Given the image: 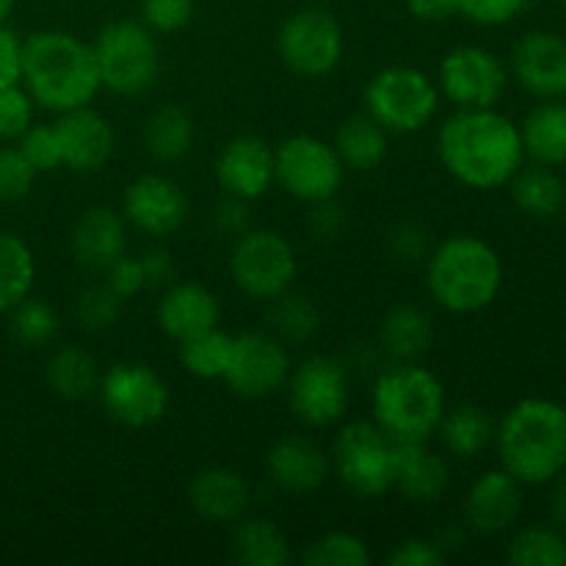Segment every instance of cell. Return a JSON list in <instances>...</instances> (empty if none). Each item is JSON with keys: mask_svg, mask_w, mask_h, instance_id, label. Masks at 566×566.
Returning a JSON list of instances; mask_svg holds the SVG:
<instances>
[{"mask_svg": "<svg viewBox=\"0 0 566 566\" xmlns=\"http://www.w3.org/2000/svg\"><path fill=\"white\" fill-rule=\"evenodd\" d=\"M437 155L453 180L475 191L509 186L525 164L520 125L495 108H457L440 125Z\"/></svg>", "mask_w": 566, "mask_h": 566, "instance_id": "6da1fadb", "label": "cell"}, {"mask_svg": "<svg viewBox=\"0 0 566 566\" xmlns=\"http://www.w3.org/2000/svg\"><path fill=\"white\" fill-rule=\"evenodd\" d=\"M22 83L33 103L55 114L92 105L103 88L92 44L55 28L22 42Z\"/></svg>", "mask_w": 566, "mask_h": 566, "instance_id": "7a4b0ae2", "label": "cell"}, {"mask_svg": "<svg viewBox=\"0 0 566 566\" xmlns=\"http://www.w3.org/2000/svg\"><path fill=\"white\" fill-rule=\"evenodd\" d=\"M501 468L523 486H545L566 470V407L523 398L495 426Z\"/></svg>", "mask_w": 566, "mask_h": 566, "instance_id": "3957f363", "label": "cell"}, {"mask_svg": "<svg viewBox=\"0 0 566 566\" xmlns=\"http://www.w3.org/2000/svg\"><path fill=\"white\" fill-rule=\"evenodd\" d=\"M501 285V254L479 235L446 238L426 258V287L446 313H481L495 302Z\"/></svg>", "mask_w": 566, "mask_h": 566, "instance_id": "277c9868", "label": "cell"}, {"mask_svg": "<svg viewBox=\"0 0 566 566\" xmlns=\"http://www.w3.org/2000/svg\"><path fill=\"white\" fill-rule=\"evenodd\" d=\"M374 423L396 442H429L448 409L446 387L418 363H392L370 392Z\"/></svg>", "mask_w": 566, "mask_h": 566, "instance_id": "5b68a950", "label": "cell"}, {"mask_svg": "<svg viewBox=\"0 0 566 566\" xmlns=\"http://www.w3.org/2000/svg\"><path fill=\"white\" fill-rule=\"evenodd\" d=\"M99 83L119 97H138L160 75V48L142 20H114L92 42Z\"/></svg>", "mask_w": 566, "mask_h": 566, "instance_id": "8992f818", "label": "cell"}, {"mask_svg": "<svg viewBox=\"0 0 566 566\" xmlns=\"http://www.w3.org/2000/svg\"><path fill=\"white\" fill-rule=\"evenodd\" d=\"M365 114L374 116L387 133L423 130L440 111V88L415 66H385L363 88Z\"/></svg>", "mask_w": 566, "mask_h": 566, "instance_id": "52a82bcc", "label": "cell"}, {"mask_svg": "<svg viewBox=\"0 0 566 566\" xmlns=\"http://www.w3.org/2000/svg\"><path fill=\"white\" fill-rule=\"evenodd\" d=\"M398 448L374 420H354L343 426L332 448V468L348 492L359 497H381L396 490Z\"/></svg>", "mask_w": 566, "mask_h": 566, "instance_id": "ba28073f", "label": "cell"}, {"mask_svg": "<svg viewBox=\"0 0 566 566\" xmlns=\"http://www.w3.org/2000/svg\"><path fill=\"white\" fill-rule=\"evenodd\" d=\"M276 53L293 75L326 77L337 70L346 53L343 25L321 3L302 6L282 22L276 33Z\"/></svg>", "mask_w": 566, "mask_h": 566, "instance_id": "9c48e42d", "label": "cell"}, {"mask_svg": "<svg viewBox=\"0 0 566 566\" xmlns=\"http://www.w3.org/2000/svg\"><path fill=\"white\" fill-rule=\"evenodd\" d=\"M296 252L291 241L274 230H252L235 238L230 254V274L238 291L254 302H274L291 291L296 280Z\"/></svg>", "mask_w": 566, "mask_h": 566, "instance_id": "30bf717a", "label": "cell"}, {"mask_svg": "<svg viewBox=\"0 0 566 566\" xmlns=\"http://www.w3.org/2000/svg\"><path fill=\"white\" fill-rule=\"evenodd\" d=\"M97 398L105 415L127 429H149L169 412L171 392L158 370L142 363H116L99 376Z\"/></svg>", "mask_w": 566, "mask_h": 566, "instance_id": "8fae6325", "label": "cell"}, {"mask_svg": "<svg viewBox=\"0 0 566 566\" xmlns=\"http://www.w3.org/2000/svg\"><path fill=\"white\" fill-rule=\"evenodd\" d=\"M276 158V182L298 202H321L332 199L343 186L346 166L337 155L335 144H326L324 138L296 133L285 138L274 149Z\"/></svg>", "mask_w": 566, "mask_h": 566, "instance_id": "7c38bea8", "label": "cell"}, {"mask_svg": "<svg viewBox=\"0 0 566 566\" xmlns=\"http://www.w3.org/2000/svg\"><path fill=\"white\" fill-rule=\"evenodd\" d=\"M285 387L291 412L310 429H324L343 420L352 401L348 368L326 354H313L291 368Z\"/></svg>", "mask_w": 566, "mask_h": 566, "instance_id": "4fadbf2b", "label": "cell"}, {"mask_svg": "<svg viewBox=\"0 0 566 566\" xmlns=\"http://www.w3.org/2000/svg\"><path fill=\"white\" fill-rule=\"evenodd\" d=\"M509 72L492 50L459 44L440 61L437 88L457 108H495L506 92Z\"/></svg>", "mask_w": 566, "mask_h": 566, "instance_id": "5bb4252c", "label": "cell"}, {"mask_svg": "<svg viewBox=\"0 0 566 566\" xmlns=\"http://www.w3.org/2000/svg\"><path fill=\"white\" fill-rule=\"evenodd\" d=\"M291 368L287 346L274 332H243L232 337L230 365L221 379L241 398H269L285 387Z\"/></svg>", "mask_w": 566, "mask_h": 566, "instance_id": "9a60e30c", "label": "cell"}, {"mask_svg": "<svg viewBox=\"0 0 566 566\" xmlns=\"http://www.w3.org/2000/svg\"><path fill=\"white\" fill-rule=\"evenodd\" d=\"M122 216L133 230L149 238H166L186 221L188 197L171 177L142 175L125 188Z\"/></svg>", "mask_w": 566, "mask_h": 566, "instance_id": "2e32d148", "label": "cell"}, {"mask_svg": "<svg viewBox=\"0 0 566 566\" xmlns=\"http://www.w3.org/2000/svg\"><path fill=\"white\" fill-rule=\"evenodd\" d=\"M216 180L230 197H241L247 202L265 197L276 182L274 147L249 133L230 138L216 158Z\"/></svg>", "mask_w": 566, "mask_h": 566, "instance_id": "e0dca14e", "label": "cell"}, {"mask_svg": "<svg viewBox=\"0 0 566 566\" xmlns=\"http://www.w3.org/2000/svg\"><path fill=\"white\" fill-rule=\"evenodd\" d=\"M55 133H59L61 142V160L70 171L94 175V171L105 169L108 160L114 158V127L92 105L59 114Z\"/></svg>", "mask_w": 566, "mask_h": 566, "instance_id": "ac0fdd59", "label": "cell"}, {"mask_svg": "<svg viewBox=\"0 0 566 566\" xmlns=\"http://www.w3.org/2000/svg\"><path fill=\"white\" fill-rule=\"evenodd\" d=\"M265 473L271 484L291 495H313L326 484L332 459L324 448L304 434H285L265 453Z\"/></svg>", "mask_w": 566, "mask_h": 566, "instance_id": "d6986e66", "label": "cell"}, {"mask_svg": "<svg viewBox=\"0 0 566 566\" xmlns=\"http://www.w3.org/2000/svg\"><path fill=\"white\" fill-rule=\"evenodd\" d=\"M523 514V484L506 470H490L464 495V528L481 536H497Z\"/></svg>", "mask_w": 566, "mask_h": 566, "instance_id": "ffe728a7", "label": "cell"}, {"mask_svg": "<svg viewBox=\"0 0 566 566\" xmlns=\"http://www.w3.org/2000/svg\"><path fill=\"white\" fill-rule=\"evenodd\" d=\"M512 72L536 97H566V39L551 31H531L512 48Z\"/></svg>", "mask_w": 566, "mask_h": 566, "instance_id": "44dd1931", "label": "cell"}, {"mask_svg": "<svg viewBox=\"0 0 566 566\" xmlns=\"http://www.w3.org/2000/svg\"><path fill=\"white\" fill-rule=\"evenodd\" d=\"M221 304L210 287L199 282H171L158 302V326L175 343L188 340L219 326Z\"/></svg>", "mask_w": 566, "mask_h": 566, "instance_id": "7402d4cb", "label": "cell"}, {"mask_svg": "<svg viewBox=\"0 0 566 566\" xmlns=\"http://www.w3.org/2000/svg\"><path fill=\"white\" fill-rule=\"evenodd\" d=\"M72 258L88 271H105L127 252V221L111 208H88L77 216L70 235Z\"/></svg>", "mask_w": 566, "mask_h": 566, "instance_id": "603a6c76", "label": "cell"}, {"mask_svg": "<svg viewBox=\"0 0 566 566\" xmlns=\"http://www.w3.org/2000/svg\"><path fill=\"white\" fill-rule=\"evenodd\" d=\"M188 503L208 523L235 525L252 506V490L235 470L208 468L199 470L188 484Z\"/></svg>", "mask_w": 566, "mask_h": 566, "instance_id": "cb8c5ba5", "label": "cell"}, {"mask_svg": "<svg viewBox=\"0 0 566 566\" xmlns=\"http://www.w3.org/2000/svg\"><path fill=\"white\" fill-rule=\"evenodd\" d=\"M451 484L448 462L429 442H401L398 448L396 490L412 503H437Z\"/></svg>", "mask_w": 566, "mask_h": 566, "instance_id": "d4e9b609", "label": "cell"}, {"mask_svg": "<svg viewBox=\"0 0 566 566\" xmlns=\"http://www.w3.org/2000/svg\"><path fill=\"white\" fill-rule=\"evenodd\" d=\"M434 321L415 304H398L385 315L379 329V346L392 363H415L434 343Z\"/></svg>", "mask_w": 566, "mask_h": 566, "instance_id": "484cf974", "label": "cell"}, {"mask_svg": "<svg viewBox=\"0 0 566 566\" xmlns=\"http://www.w3.org/2000/svg\"><path fill=\"white\" fill-rule=\"evenodd\" d=\"M525 158L545 166L566 164V103L553 97L551 103H539L525 114L520 125Z\"/></svg>", "mask_w": 566, "mask_h": 566, "instance_id": "4316f807", "label": "cell"}, {"mask_svg": "<svg viewBox=\"0 0 566 566\" xmlns=\"http://www.w3.org/2000/svg\"><path fill=\"white\" fill-rule=\"evenodd\" d=\"M197 125L180 105H160L144 122V147L158 164H177L191 153Z\"/></svg>", "mask_w": 566, "mask_h": 566, "instance_id": "83f0119b", "label": "cell"}, {"mask_svg": "<svg viewBox=\"0 0 566 566\" xmlns=\"http://www.w3.org/2000/svg\"><path fill=\"white\" fill-rule=\"evenodd\" d=\"M387 136L390 133L363 111L340 122L335 133V149L346 169L370 171L387 158V147H390Z\"/></svg>", "mask_w": 566, "mask_h": 566, "instance_id": "f1b7e54d", "label": "cell"}, {"mask_svg": "<svg viewBox=\"0 0 566 566\" xmlns=\"http://www.w3.org/2000/svg\"><path fill=\"white\" fill-rule=\"evenodd\" d=\"M232 558L243 566H285L291 562V542L271 520L243 517L232 534Z\"/></svg>", "mask_w": 566, "mask_h": 566, "instance_id": "f546056e", "label": "cell"}, {"mask_svg": "<svg viewBox=\"0 0 566 566\" xmlns=\"http://www.w3.org/2000/svg\"><path fill=\"white\" fill-rule=\"evenodd\" d=\"M509 186L514 205L534 219H553L566 208V186L553 166H520Z\"/></svg>", "mask_w": 566, "mask_h": 566, "instance_id": "4dcf8cb0", "label": "cell"}, {"mask_svg": "<svg viewBox=\"0 0 566 566\" xmlns=\"http://www.w3.org/2000/svg\"><path fill=\"white\" fill-rule=\"evenodd\" d=\"M437 434L451 457L473 459L495 440V423L479 403H459V407L446 409Z\"/></svg>", "mask_w": 566, "mask_h": 566, "instance_id": "1f68e13d", "label": "cell"}, {"mask_svg": "<svg viewBox=\"0 0 566 566\" xmlns=\"http://www.w3.org/2000/svg\"><path fill=\"white\" fill-rule=\"evenodd\" d=\"M44 379L48 387L64 401H81L97 392L99 385V370L97 363L88 352L77 346H64L53 352L44 368Z\"/></svg>", "mask_w": 566, "mask_h": 566, "instance_id": "d6a6232c", "label": "cell"}, {"mask_svg": "<svg viewBox=\"0 0 566 566\" xmlns=\"http://www.w3.org/2000/svg\"><path fill=\"white\" fill-rule=\"evenodd\" d=\"M36 280V260L31 247L14 232L0 230V313H11L31 296Z\"/></svg>", "mask_w": 566, "mask_h": 566, "instance_id": "836d02e7", "label": "cell"}, {"mask_svg": "<svg viewBox=\"0 0 566 566\" xmlns=\"http://www.w3.org/2000/svg\"><path fill=\"white\" fill-rule=\"evenodd\" d=\"M514 566H566V536L558 525H528L506 547Z\"/></svg>", "mask_w": 566, "mask_h": 566, "instance_id": "e575fe53", "label": "cell"}, {"mask_svg": "<svg viewBox=\"0 0 566 566\" xmlns=\"http://www.w3.org/2000/svg\"><path fill=\"white\" fill-rule=\"evenodd\" d=\"M232 354V337L227 332H221L219 326L213 329H205L199 335L188 337L180 343V363L197 379H221L230 365Z\"/></svg>", "mask_w": 566, "mask_h": 566, "instance_id": "d590c367", "label": "cell"}, {"mask_svg": "<svg viewBox=\"0 0 566 566\" xmlns=\"http://www.w3.org/2000/svg\"><path fill=\"white\" fill-rule=\"evenodd\" d=\"M269 321L271 329L282 343H304L318 332L321 315L313 298L287 291L271 302Z\"/></svg>", "mask_w": 566, "mask_h": 566, "instance_id": "8d00e7d4", "label": "cell"}, {"mask_svg": "<svg viewBox=\"0 0 566 566\" xmlns=\"http://www.w3.org/2000/svg\"><path fill=\"white\" fill-rule=\"evenodd\" d=\"M11 335L28 348H42L59 335V315L44 298H22L11 310Z\"/></svg>", "mask_w": 566, "mask_h": 566, "instance_id": "74e56055", "label": "cell"}, {"mask_svg": "<svg viewBox=\"0 0 566 566\" xmlns=\"http://www.w3.org/2000/svg\"><path fill=\"white\" fill-rule=\"evenodd\" d=\"M302 562L307 566H365L370 564V551L357 534L332 531L307 547Z\"/></svg>", "mask_w": 566, "mask_h": 566, "instance_id": "f35d334b", "label": "cell"}, {"mask_svg": "<svg viewBox=\"0 0 566 566\" xmlns=\"http://www.w3.org/2000/svg\"><path fill=\"white\" fill-rule=\"evenodd\" d=\"M122 298L108 285H92L75 298V321L86 332H105L119 321Z\"/></svg>", "mask_w": 566, "mask_h": 566, "instance_id": "ab89813d", "label": "cell"}, {"mask_svg": "<svg viewBox=\"0 0 566 566\" xmlns=\"http://www.w3.org/2000/svg\"><path fill=\"white\" fill-rule=\"evenodd\" d=\"M17 147H20V153L25 155V160L33 166L36 175L55 171L64 166L55 125H31L20 138H17Z\"/></svg>", "mask_w": 566, "mask_h": 566, "instance_id": "60d3db41", "label": "cell"}, {"mask_svg": "<svg viewBox=\"0 0 566 566\" xmlns=\"http://www.w3.org/2000/svg\"><path fill=\"white\" fill-rule=\"evenodd\" d=\"M36 171L20 147H0V202H17L31 193Z\"/></svg>", "mask_w": 566, "mask_h": 566, "instance_id": "b9f144b4", "label": "cell"}, {"mask_svg": "<svg viewBox=\"0 0 566 566\" xmlns=\"http://www.w3.org/2000/svg\"><path fill=\"white\" fill-rule=\"evenodd\" d=\"M33 125V99L25 88L0 86V142H17Z\"/></svg>", "mask_w": 566, "mask_h": 566, "instance_id": "7bdbcfd3", "label": "cell"}, {"mask_svg": "<svg viewBox=\"0 0 566 566\" xmlns=\"http://www.w3.org/2000/svg\"><path fill=\"white\" fill-rule=\"evenodd\" d=\"M193 20V0H142V22L153 33H177Z\"/></svg>", "mask_w": 566, "mask_h": 566, "instance_id": "ee69618b", "label": "cell"}, {"mask_svg": "<svg viewBox=\"0 0 566 566\" xmlns=\"http://www.w3.org/2000/svg\"><path fill=\"white\" fill-rule=\"evenodd\" d=\"M531 0H457L459 14L481 28H497L517 20Z\"/></svg>", "mask_w": 566, "mask_h": 566, "instance_id": "f6af8a7d", "label": "cell"}, {"mask_svg": "<svg viewBox=\"0 0 566 566\" xmlns=\"http://www.w3.org/2000/svg\"><path fill=\"white\" fill-rule=\"evenodd\" d=\"M103 274H105V285H108L111 291L122 298V302L138 296V293L147 287V276H144L142 258H133V254H127V252L122 254V258H116L114 263L103 271Z\"/></svg>", "mask_w": 566, "mask_h": 566, "instance_id": "bcb514c9", "label": "cell"}, {"mask_svg": "<svg viewBox=\"0 0 566 566\" xmlns=\"http://www.w3.org/2000/svg\"><path fill=\"white\" fill-rule=\"evenodd\" d=\"M390 249L398 260L403 263H418V260L429 258L431 247H429V232L423 230L420 224L415 221H401L390 230Z\"/></svg>", "mask_w": 566, "mask_h": 566, "instance_id": "7dc6e473", "label": "cell"}, {"mask_svg": "<svg viewBox=\"0 0 566 566\" xmlns=\"http://www.w3.org/2000/svg\"><path fill=\"white\" fill-rule=\"evenodd\" d=\"M446 551L437 545V539H420V536H412V539H403L396 551L387 556V564L390 566H440L446 562Z\"/></svg>", "mask_w": 566, "mask_h": 566, "instance_id": "c3c4849f", "label": "cell"}, {"mask_svg": "<svg viewBox=\"0 0 566 566\" xmlns=\"http://www.w3.org/2000/svg\"><path fill=\"white\" fill-rule=\"evenodd\" d=\"M310 208L313 210H310L307 224L315 238H321V241H332V238H337L343 230H346V210L335 202V197L313 202Z\"/></svg>", "mask_w": 566, "mask_h": 566, "instance_id": "681fc988", "label": "cell"}, {"mask_svg": "<svg viewBox=\"0 0 566 566\" xmlns=\"http://www.w3.org/2000/svg\"><path fill=\"white\" fill-rule=\"evenodd\" d=\"M22 42L6 22L0 25V86L22 83Z\"/></svg>", "mask_w": 566, "mask_h": 566, "instance_id": "f907efd6", "label": "cell"}, {"mask_svg": "<svg viewBox=\"0 0 566 566\" xmlns=\"http://www.w3.org/2000/svg\"><path fill=\"white\" fill-rule=\"evenodd\" d=\"M213 221L224 235H243V232L249 230V221H252V216H249V202L241 197L224 193V199L213 208Z\"/></svg>", "mask_w": 566, "mask_h": 566, "instance_id": "816d5d0a", "label": "cell"}, {"mask_svg": "<svg viewBox=\"0 0 566 566\" xmlns=\"http://www.w3.org/2000/svg\"><path fill=\"white\" fill-rule=\"evenodd\" d=\"M144 265V276H147V287H169L177 276V265L171 252L166 249H147L138 254Z\"/></svg>", "mask_w": 566, "mask_h": 566, "instance_id": "f5cc1de1", "label": "cell"}, {"mask_svg": "<svg viewBox=\"0 0 566 566\" xmlns=\"http://www.w3.org/2000/svg\"><path fill=\"white\" fill-rule=\"evenodd\" d=\"M403 6L420 22H446L459 14L457 0H403Z\"/></svg>", "mask_w": 566, "mask_h": 566, "instance_id": "db71d44e", "label": "cell"}, {"mask_svg": "<svg viewBox=\"0 0 566 566\" xmlns=\"http://www.w3.org/2000/svg\"><path fill=\"white\" fill-rule=\"evenodd\" d=\"M553 492H551V517L558 528L566 531V470L558 473L556 479L551 481Z\"/></svg>", "mask_w": 566, "mask_h": 566, "instance_id": "11a10c76", "label": "cell"}, {"mask_svg": "<svg viewBox=\"0 0 566 566\" xmlns=\"http://www.w3.org/2000/svg\"><path fill=\"white\" fill-rule=\"evenodd\" d=\"M14 3H17V0H0V25L9 20V14L14 11Z\"/></svg>", "mask_w": 566, "mask_h": 566, "instance_id": "9f6ffc18", "label": "cell"}, {"mask_svg": "<svg viewBox=\"0 0 566 566\" xmlns=\"http://www.w3.org/2000/svg\"><path fill=\"white\" fill-rule=\"evenodd\" d=\"M310 3H326V0H310Z\"/></svg>", "mask_w": 566, "mask_h": 566, "instance_id": "6f0895ef", "label": "cell"}, {"mask_svg": "<svg viewBox=\"0 0 566 566\" xmlns=\"http://www.w3.org/2000/svg\"><path fill=\"white\" fill-rule=\"evenodd\" d=\"M558 3H562V6H566V0H558Z\"/></svg>", "mask_w": 566, "mask_h": 566, "instance_id": "680465c9", "label": "cell"}]
</instances>
